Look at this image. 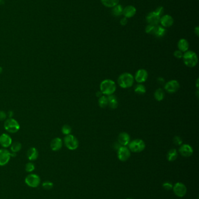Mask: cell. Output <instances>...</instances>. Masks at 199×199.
<instances>
[{
  "instance_id": "30bf717a",
  "label": "cell",
  "mask_w": 199,
  "mask_h": 199,
  "mask_svg": "<svg viewBox=\"0 0 199 199\" xmlns=\"http://www.w3.org/2000/svg\"><path fill=\"white\" fill-rule=\"evenodd\" d=\"M180 88L179 83L176 80H172L166 83L164 86L165 90L169 93L176 92Z\"/></svg>"
},
{
  "instance_id": "f6af8a7d",
  "label": "cell",
  "mask_w": 199,
  "mask_h": 199,
  "mask_svg": "<svg viewBox=\"0 0 199 199\" xmlns=\"http://www.w3.org/2000/svg\"><path fill=\"white\" fill-rule=\"evenodd\" d=\"M2 71H3L2 68V67H0V74L2 72Z\"/></svg>"
},
{
  "instance_id": "7402d4cb",
  "label": "cell",
  "mask_w": 199,
  "mask_h": 199,
  "mask_svg": "<svg viewBox=\"0 0 199 199\" xmlns=\"http://www.w3.org/2000/svg\"><path fill=\"white\" fill-rule=\"evenodd\" d=\"M166 33V30L162 26L156 25L154 33L153 35H154L155 37H157L158 38H161L164 36Z\"/></svg>"
},
{
  "instance_id": "7a4b0ae2",
  "label": "cell",
  "mask_w": 199,
  "mask_h": 199,
  "mask_svg": "<svg viewBox=\"0 0 199 199\" xmlns=\"http://www.w3.org/2000/svg\"><path fill=\"white\" fill-rule=\"evenodd\" d=\"M135 78L131 73H122L118 78L117 82L120 86L123 89L131 88L134 84Z\"/></svg>"
},
{
  "instance_id": "f35d334b",
  "label": "cell",
  "mask_w": 199,
  "mask_h": 199,
  "mask_svg": "<svg viewBox=\"0 0 199 199\" xmlns=\"http://www.w3.org/2000/svg\"><path fill=\"white\" fill-rule=\"evenodd\" d=\"M6 118H7V114L5 112L0 111V121L5 120Z\"/></svg>"
},
{
  "instance_id": "d6a6232c",
  "label": "cell",
  "mask_w": 199,
  "mask_h": 199,
  "mask_svg": "<svg viewBox=\"0 0 199 199\" xmlns=\"http://www.w3.org/2000/svg\"><path fill=\"white\" fill-rule=\"evenodd\" d=\"M35 169V165L32 162H28L25 165V170L28 172H31Z\"/></svg>"
},
{
  "instance_id": "4dcf8cb0",
  "label": "cell",
  "mask_w": 199,
  "mask_h": 199,
  "mask_svg": "<svg viewBox=\"0 0 199 199\" xmlns=\"http://www.w3.org/2000/svg\"><path fill=\"white\" fill-rule=\"evenodd\" d=\"M71 128L70 125H64V126L62 127V129H61V131H62V133L64 134V135H70L71 132Z\"/></svg>"
},
{
  "instance_id": "d6986e66",
  "label": "cell",
  "mask_w": 199,
  "mask_h": 199,
  "mask_svg": "<svg viewBox=\"0 0 199 199\" xmlns=\"http://www.w3.org/2000/svg\"><path fill=\"white\" fill-rule=\"evenodd\" d=\"M63 146L62 140L59 137H55L53 139L50 143L51 149L54 151L60 150Z\"/></svg>"
},
{
  "instance_id": "277c9868",
  "label": "cell",
  "mask_w": 199,
  "mask_h": 199,
  "mask_svg": "<svg viewBox=\"0 0 199 199\" xmlns=\"http://www.w3.org/2000/svg\"><path fill=\"white\" fill-rule=\"evenodd\" d=\"M4 129L10 133H15L20 129V125L16 120L13 118H8L4 122Z\"/></svg>"
},
{
  "instance_id": "ee69618b",
  "label": "cell",
  "mask_w": 199,
  "mask_h": 199,
  "mask_svg": "<svg viewBox=\"0 0 199 199\" xmlns=\"http://www.w3.org/2000/svg\"><path fill=\"white\" fill-rule=\"evenodd\" d=\"M8 116L9 117V118H12V117L13 116V112H12V111H10L8 112Z\"/></svg>"
},
{
  "instance_id": "484cf974",
  "label": "cell",
  "mask_w": 199,
  "mask_h": 199,
  "mask_svg": "<svg viewBox=\"0 0 199 199\" xmlns=\"http://www.w3.org/2000/svg\"><path fill=\"white\" fill-rule=\"evenodd\" d=\"M165 93L162 89L159 88L155 90L154 93V97L155 100L158 102H161L164 100Z\"/></svg>"
},
{
  "instance_id": "f546056e",
  "label": "cell",
  "mask_w": 199,
  "mask_h": 199,
  "mask_svg": "<svg viewBox=\"0 0 199 199\" xmlns=\"http://www.w3.org/2000/svg\"><path fill=\"white\" fill-rule=\"evenodd\" d=\"M21 148H22L21 144L20 142H18V141L12 143L11 145V150L12 153H16L17 152L20 151L21 150Z\"/></svg>"
},
{
  "instance_id": "2e32d148",
  "label": "cell",
  "mask_w": 199,
  "mask_h": 199,
  "mask_svg": "<svg viewBox=\"0 0 199 199\" xmlns=\"http://www.w3.org/2000/svg\"><path fill=\"white\" fill-rule=\"evenodd\" d=\"M12 141L10 136L7 133H3L0 136V145L4 148H7L11 146Z\"/></svg>"
},
{
  "instance_id": "4fadbf2b",
  "label": "cell",
  "mask_w": 199,
  "mask_h": 199,
  "mask_svg": "<svg viewBox=\"0 0 199 199\" xmlns=\"http://www.w3.org/2000/svg\"><path fill=\"white\" fill-rule=\"evenodd\" d=\"M179 153L184 157H189L193 154V149L192 146L188 144L183 145L179 149Z\"/></svg>"
},
{
  "instance_id": "8d00e7d4",
  "label": "cell",
  "mask_w": 199,
  "mask_h": 199,
  "mask_svg": "<svg viewBox=\"0 0 199 199\" xmlns=\"http://www.w3.org/2000/svg\"><path fill=\"white\" fill-rule=\"evenodd\" d=\"M183 55H184L182 51H180L179 50L175 51L174 53V55L175 57H176V58L178 59L182 58Z\"/></svg>"
},
{
  "instance_id": "52a82bcc",
  "label": "cell",
  "mask_w": 199,
  "mask_h": 199,
  "mask_svg": "<svg viewBox=\"0 0 199 199\" xmlns=\"http://www.w3.org/2000/svg\"><path fill=\"white\" fill-rule=\"evenodd\" d=\"M25 182L29 187L37 188L40 184V177L36 174H29L25 178Z\"/></svg>"
},
{
  "instance_id": "5b68a950",
  "label": "cell",
  "mask_w": 199,
  "mask_h": 199,
  "mask_svg": "<svg viewBox=\"0 0 199 199\" xmlns=\"http://www.w3.org/2000/svg\"><path fill=\"white\" fill-rule=\"evenodd\" d=\"M129 148L130 151L133 153H140L144 150L145 144L143 140L137 139L130 142Z\"/></svg>"
},
{
  "instance_id": "e0dca14e",
  "label": "cell",
  "mask_w": 199,
  "mask_h": 199,
  "mask_svg": "<svg viewBox=\"0 0 199 199\" xmlns=\"http://www.w3.org/2000/svg\"><path fill=\"white\" fill-rule=\"evenodd\" d=\"M118 142L120 145L122 146H126L129 145L130 142V135L126 132L120 133L118 136Z\"/></svg>"
},
{
  "instance_id": "d590c367",
  "label": "cell",
  "mask_w": 199,
  "mask_h": 199,
  "mask_svg": "<svg viewBox=\"0 0 199 199\" xmlns=\"http://www.w3.org/2000/svg\"><path fill=\"white\" fill-rule=\"evenodd\" d=\"M162 187L166 190H170L173 188V184L169 182H165L162 184Z\"/></svg>"
},
{
  "instance_id": "ba28073f",
  "label": "cell",
  "mask_w": 199,
  "mask_h": 199,
  "mask_svg": "<svg viewBox=\"0 0 199 199\" xmlns=\"http://www.w3.org/2000/svg\"><path fill=\"white\" fill-rule=\"evenodd\" d=\"M131 153L129 148L126 146H120L117 150V158L120 161L125 162L128 160L130 157Z\"/></svg>"
},
{
  "instance_id": "9c48e42d",
  "label": "cell",
  "mask_w": 199,
  "mask_h": 199,
  "mask_svg": "<svg viewBox=\"0 0 199 199\" xmlns=\"http://www.w3.org/2000/svg\"><path fill=\"white\" fill-rule=\"evenodd\" d=\"M173 191L174 194L179 197H183L187 193V188L185 184L181 182H178L173 186Z\"/></svg>"
},
{
  "instance_id": "ffe728a7",
  "label": "cell",
  "mask_w": 199,
  "mask_h": 199,
  "mask_svg": "<svg viewBox=\"0 0 199 199\" xmlns=\"http://www.w3.org/2000/svg\"><path fill=\"white\" fill-rule=\"evenodd\" d=\"M178 47L180 51H182V53H185L186 51H188L189 48V43L186 39H180L178 43Z\"/></svg>"
},
{
  "instance_id": "74e56055",
  "label": "cell",
  "mask_w": 199,
  "mask_h": 199,
  "mask_svg": "<svg viewBox=\"0 0 199 199\" xmlns=\"http://www.w3.org/2000/svg\"><path fill=\"white\" fill-rule=\"evenodd\" d=\"M154 12L156 14H157L158 15H159V16H161V15L164 14V7H163V6H159V7H158L156 10H155Z\"/></svg>"
},
{
  "instance_id": "60d3db41",
  "label": "cell",
  "mask_w": 199,
  "mask_h": 199,
  "mask_svg": "<svg viewBox=\"0 0 199 199\" xmlns=\"http://www.w3.org/2000/svg\"><path fill=\"white\" fill-rule=\"evenodd\" d=\"M157 82L159 84H164L165 83V79L162 77H159L157 79Z\"/></svg>"
},
{
  "instance_id": "ab89813d",
  "label": "cell",
  "mask_w": 199,
  "mask_h": 199,
  "mask_svg": "<svg viewBox=\"0 0 199 199\" xmlns=\"http://www.w3.org/2000/svg\"><path fill=\"white\" fill-rule=\"evenodd\" d=\"M127 22H128V19H127V18H126V17H124V18H122L121 20H120V24H121V25H122V26L126 25L127 24Z\"/></svg>"
},
{
  "instance_id": "1f68e13d",
  "label": "cell",
  "mask_w": 199,
  "mask_h": 199,
  "mask_svg": "<svg viewBox=\"0 0 199 199\" xmlns=\"http://www.w3.org/2000/svg\"><path fill=\"white\" fill-rule=\"evenodd\" d=\"M156 25L148 24L145 28V32L149 34H154Z\"/></svg>"
},
{
  "instance_id": "7bdbcfd3",
  "label": "cell",
  "mask_w": 199,
  "mask_h": 199,
  "mask_svg": "<svg viewBox=\"0 0 199 199\" xmlns=\"http://www.w3.org/2000/svg\"><path fill=\"white\" fill-rule=\"evenodd\" d=\"M102 94H103L102 93V92H101L100 91H98V92H97L96 93V96L97 97H99V98L101 97L102 96H103Z\"/></svg>"
},
{
  "instance_id": "4316f807",
  "label": "cell",
  "mask_w": 199,
  "mask_h": 199,
  "mask_svg": "<svg viewBox=\"0 0 199 199\" xmlns=\"http://www.w3.org/2000/svg\"><path fill=\"white\" fill-rule=\"evenodd\" d=\"M123 8L122 7V5L119 4H117L114 7H113V9L112 10V14L115 16H119L123 15Z\"/></svg>"
},
{
  "instance_id": "7c38bea8",
  "label": "cell",
  "mask_w": 199,
  "mask_h": 199,
  "mask_svg": "<svg viewBox=\"0 0 199 199\" xmlns=\"http://www.w3.org/2000/svg\"><path fill=\"white\" fill-rule=\"evenodd\" d=\"M135 80L137 82L141 83L145 82L148 79V72L144 69H140L137 71L135 75Z\"/></svg>"
},
{
  "instance_id": "6da1fadb",
  "label": "cell",
  "mask_w": 199,
  "mask_h": 199,
  "mask_svg": "<svg viewBox=\"0 0 199 199\" xmlns=\"http://www.w3.org/2000/svg\"><path fill=\"white\" fill-rule=\"evenodd\" d=\"M116 89L115 82L110 79H105L100 84V91L105 96L113 94Z\"/></svg>"
},
{
  "instance_id": "bcb514c9",
  "label": "cell",
  "mask_w": 199,
  "mask_h": 199,
  "mask_svg": "<svg viewBox=\"0 0 199 199\" xmlns=\"http://www.w3.org/2000/svg\"><path fill=\"white\" fill-rule=\"evenodd\" d=\"M132 199V198H127V199Z\"/></svg>"
},
{
  "instance_id": "5bb4252c",
  "label": "cell",
  "mask_w": 199,
  "mask_h": 199,
  "mask_svg": "<svg viewBox=\"0 0 199 199\" xmlns=\"http://www.w3.org/2000/svg\"><path fill=\"white\" fill-rule=\"evenodd\" d=\"M160 19L161 16L156 14L154 11L149 13L146 17L147 22L148 24L151 25H158L160 22Z\"/></svg>"
},
{
  "instance_id": "ac0fdd59",
  "label": "cell",
  "mask_w": 199,
  "mask_h": 199,
  "mask_svg": "<svg viewBox=\"0 0 199 199\" xmlns=\"http://www.w3.org/2000/svg\"><path fill=\"white\" fill-rule=\"evenodd\" d=\"M136 8L133 5H128L123 8V15L126 18H130L135 16L136 14Z\"/></svg>"
},
{
  "instance_id": "836d02e7",
  "label": "cell",
  "mask_w": 199,
  "mask_h": 199,
  "mask_svg": "<svg viewBox=\"0 0 199 199\" xmlns=\"http://www.w3.org/2000/svg\"><path fill=\"white\" fill-rule=\"evenodd\" d=\"M43 188L45 190H50L53 187V184L50 181H45L42 184Z\"/></svg>"
},
{
  "instance_id": "44dd1931",
  "label": "cell",
  "mask_w": 199,
  "mask_h": 199,
  "mask_svg": "<svg viewBox=\"0 0 199 199\" xmlns=\"http://www.w3.org/2000/svg\"><path fill=\"white\" fill-rule=\"evenodd\" d=\"M39 153L35 147H31L27 152V157L30 161H35L38 158Z\"/></svg>"
},
{
  "instance_id": "cb8c5ba5",
  "label": "cell",
  "mask_w": 199,
  "mask_h": 199,
  "mask_svg": "<svg viewBox=\"0 0 199 199\" xmlns=\"http://www.w3.org/2000/svg\"><path fill=\"white\" fill-rule=\"evenodd\" d=\"M178 152L177 150L175 149H172L169 150V151L167 153L166 155V158L169 161V162H172L176 160L178 158Z\"/></svg>"
},
{
  "instance_id": "3957f363",
  "label": "cell",
  "mask_w": 199,
  "mask_h": 199,
  "mask_svg": "<svg viewBox=\"0 0 199 199\" xmlns=\"http://www.w3.org/2000/svg\"><path fill=\"white\" fill-rule=\"evenodd\" d=\"M182 58L184 59V64L190 68L196 67L198 63L197 55L193 51H186L183 55Z\"/></svg>"
},
{
  "instance_id": "e575fe53",
  "label": "cell",
  "mask_w": 199,
  "mask_h": 199,
  "mask_svg": "<svg viewBox=\"0 0 199 199\" xmlns=\"http://www.w3.org/2000/svg\"><path fill=\"white\" fill-rule=\"evenodd\" d=\"M173 141H174V143L175 145H176L177 146L182 145V142H183L182 138L180 136H175Z\"/></svg>"
},
{
  "instance_id": "f1b7e54d",
  "label": "cell",
  "mask_w": 199,
  "mask_h": 199,
  "mask_svg": "<svg viewBox=\"0 0 199 199\" xmlns=\"http://www.w3.org/2000/svg\"><path fill=\"white\" fill-rule=\"evenodd\" d=\"M135 92L136 94L139 95H143L146 92V89L143 84H137L135 88Z\"/></svg>"
},
{
  "instance_id": "8fae6325",
  "label": "cell",
  "mask_w": 199,
  "mask_h": 199,
  "mask_svg": "<svg viewBox=\"0 0 199 199\" xmlns=\"http://www.w3.org/2000/svg\"><path fill=\"white\" fill-rule=\"evenodd\" d=\"M11 153L6 149H0V166H4L10 160Z\"/></svg>"
},
{
  "instance_id": "b9f144b4",
  "label": "cell",
  "mask_w": 199,
  "mask_h": 199,
  "mask_svg": "<svg viewBox=\"0 0 199 199\" xmlns=\"http://www.w3.org/2000/svg\"><path fill=\"white\" fill-rule=\"evenodd\" d=\"M194 33H196V34L197 36H199V26H197V27H196V28L194 29Z\"/></svg>"
},
{
  "instance_id": "83f0119b",
  "label": "cell",
  "mask_w": 199,
  "mask_h": 199,
  "mask_svg": "<svg viewBox=\"0 0 199 199\" xmlns=\"http://www.w3.org/2000/svg\"><path fill=\"white\" fill-rule=\"evenodd\" d=\"M98 104L100 107L104 108L105 107L108 106V97L106 96H102L99 98Z\"/></svg>"
},
{
  "instance_id": "d4e9b609",
  "label": "cell",
  "mask_w": 199,
  "mask_h": 199,
  "mask_svg": "<svg viewBox=\"0 0 199 199\" xmlns=\"http://www.w3.org/2000/svg\"><path fill=\"white\" fill-rule=\"evenodd\" d=\"M100 1L103 5L108 8H113L119 2V0H100Z\"/></svg>"
},
{
  "instance_id": "9a60e30c",
  "label": "cell",
  "mask_w": 199,
  "mask_h": 199,
  "mask_svg": "<svg viewBox=\"0 0 199 199\" xmlns=\"http://www.w3.org/2000/svg\"><path fill=\"white\" fill-rule=\"evenodd\" d=\"M159 22L162 24V27L169 28L174 24V20L170 15H165L161 17Z\"/></svg>"
},
{
  "instance_id": "603a6c76",
  "label": "cell",
  "mask_w": 199,
  "mask_h": 199,
  "mask_svg": "<svg viewBox=\"0 0 199 199\" xmlns=\"http://www.w3.org/2000/svg\"><path fill=\"white\" fill-rule=\"evenodd\" d=\"M108 106L112 109H116L118 106V102L117 98L114 95L112 94L108 96Z\"/></svg>"
},
{
  "instance_id": "8992f818",
  "label": "cell",
  "mask_w": 199,
  "mask_h": 199,
  "mask_svg": "<svg viewBox=\"0 0 199 199\" xmlns=\"http://www.w3.org/2000/svg\"><path fill=\"white\" fill-rule=\"evenodd\" d=\"M65 146L70 150H76L79 146V142L78 139L72 135H66L64 139Z\"/></svg>"
}]
</instances>
